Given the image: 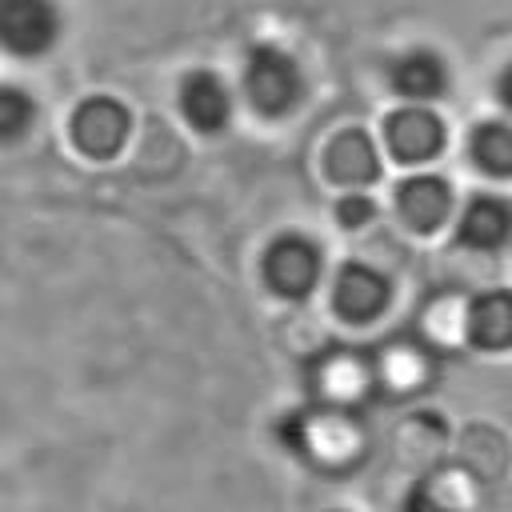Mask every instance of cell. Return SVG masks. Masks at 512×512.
Returning <instances> with one entry per match:
<instances>
[{
  "mask_svg": "<svg viewBox=\"0 0 512 512\" xmlns=\"http://www.w3.org/2000/svg\"><path fill=\"white\" fill-rule=\"evenodd\" d=\"M244 88H248L252 108H260L264 116H280L300 100L304 80H300V68L288 52H280L272 44H260V48L248 52Z\"/></svg>",
  "mask_w": 512,
  "mask_h": 512,
  "instance_id": "1",
  "label": "cell"
},
{
  "mask_svg": "<svg viewBox=\"0 0 512 512\" xmlns=\"http://www.w3.org/2000/svg\"><path fill=\"white\" fill-rule=\"evenodd\" d=\"M60 32V12L52 0H0V44L16 56H36L52 48Z\"/></svg>",
  "mask_w": 512,
  "mask_h": 512,
  "instance_id": "2",
  "label": "cell"
},
{
  "mask_svg": "<svg viewBox=\"0 0 512 512\" xmlns=\"http://www.w3.org/2000/svg\"><path fill=\"white\" fill-rule=\"evenodd\" d=\"M132 116L112 96H92L72 112V140L84 156H112L128 140Z\"/></svg>",
  "mask_w": 512,
  "mask_h": 512,
  "instance_id": "3",
  "label": "cell"
},
{
  "mask_svg": "<svg viewBox=\"0 0 512 512\" xmlns=\"http://www.w3.org/2000/svg\"><path fill=\"white\" fill-rule=\"evenodd\" d=\"M320 276V248L304 236H280L264 252V280L284 296H304Z\"/></svg>",
  "mask_w": 512,
  "mask_h": 512,
  "instance_id": "4",
  "label": "cell"
},
{
  "mask_svg": "<svg viewBox=\"0 0 512 512\" xmlns=\"http://www.w3.org/2000/svg\"><path fill=\"white\" fill-rule=\"evenodd\" d=\"M384 136H388V148L400 160H428L444 144V124L428 108H416L412 104V108H396L384 120Z\"/></svg>",
  "mask_w": 512,
  "mask_h": 512,
  "instance_id": "5",
  "label": "cell"
},
{
  "mask_svg": "<svg viewBox=\"0 0 512 512\" xmlns=\"http://www.w3.org/2000/svg\"><path fill=\"white\" fill-rule=\"evenodd\" d=\"M180 108L184 116L192 120V128L200 132H216L228 124V112H232V96H228V84L212 72H192L184 84H180Z\"/></svg>",
  "mask_w": 512,
  "mask_h": 512,
  "instance_id": "6",
  "label": "cell"
},
{
  "mask_svg": "<svg viewBox=\"0 0 512 512\" xmlns=\"http://www.w3.org/2000/svg\"><path fill=\"white\" fill-rule=\"evenodd\" d=\"M388 304V280L364 264H348L336 276V308L348 320H368Z\"/></svg>",
  "mask_w": 512,
  "mask_h": 512,
  "instance_id": "7",
  "label": "cell"
},
{
  "mask_svg": "<svg viewBox=\"0 0 512 512\" xmlns=\"http://www.w3.org/2000/svg\"><path fill=\"white\" fill-rule=\"evenodd\" d=\"M452 192L440 176H412L396 188V208L412 228H436L448 216Z\"/></svg>",
  "mask_w": 512,
  "mask_h": 512,
  "instance_id": "8",
  "label": "cell"
},
{
  "mask_svg": "<svg viewBox=\"0 0 512 512\" xmlns=\"http://www.w3.org/2000/svg\"><path fill=\"white\" fill-rule=\"evenodd\" d=\"M324 164L340 184H364V180L376 176V148H372L368 132L344 128V132L332 136V144L324 152Z\"/></svg>",
  "mask_w": 512,
  "mask_h": 512,
  "instance_id": "9",
  "label": "cell"
},
{
  "mask_svg": "<svg viewBox=\"0 0 512 512\" xmlns=\"http://www.w3.org/2000/svg\"><path fill=\"white\" fill-rule=\"evenodd\" d=\"M512 232V204L504 196H476L468 208H464V220H460V236L476 248H496L504 244Z\"/></svg>",
  "mask_w": 512,
  "mask_h": 512,
  "instance_id": "10",
  "label": "cell"
},
{
  "mask_svg": "<svg viewBox=\"0 0 512 512\" xmlns=\"http://www.w3.org/2000/svg\"><path fill=\"white\" fill-rule=\"evenodd\" d=\"M468 328L484 348L512 344V292H484L468 312Z\"/></svg>",
  "mask_w": 512,
  "mask_h": 512,
  "instance_id": "11",
  "label": "cell"
},
{
  "mask_svg": "<svg viewBox=\"0 0 512 512\" xmlns=\"http://www.w3.org/2000/svg\"><path fill=\"white\" fill-rule=\"evenodd\" d=\"M392 84L412 100H428L444 88V64H440L436 52L416 48V52H408L392 64Z\"/></svg>",
  "mask_w": 512,
  "mask_h": 512,
  "instance_id": "12",
  "label": "cell"
},
{
  "mask_svg": "<svg viewBox=\"0 0 512 512\" xmlns=\"http://www.w3.org/2000/svg\"><path fill=\"white\" fill-rule=\"evenodd\" d=\"M472 160L484 172L508 176L512 172V128L508 124H480L472 132Z\"/></svg>",
  "mask_w": 512,
  "mask_h": 512,
  "instance_id": "13",
  "label": "cell"
},
{
  "mask_svg": "<svg viewBox=\"0 0 512 512\" xmlns=\"http://www.w3.org/2000/svg\"><path fill=\"white\" fill-rule=\"evenodd\" d=\"M36 120V104L24 88L16 84H0V144L20 140Z\"/></svg>",
  "mask_w": 512,
  "mask_h": 512,
  "instance_id": "14",
  "label": "cell"
},
{
  "mask_svg": "<svg viewBox=\"0 0 512 512\" xmlns=\"http://www.w3.org/2000/svg\"><path fill=\"white\" fill-rule=\"evenodd\" d=\"M368 216H372V204H368L364 196H348V200H340V220H344L348 228L364 224Z\"/></svg>",
  "mask_w": 512,
  "mask_h": 512,
  "instance_id": "15",
  "label": "cell"
},
{
  "mask_svg": "<svg viewBox=\"0 0 512 512\" xmlns=\"http://www.w3.org/2000/svg\"><path fill=\"white\" fill-rule=\"evenodd\" d=\"M500 100H504V104L512 108V64H508V68L500 72Z\"/></svg>",
  "mask_w": 512,
  "mask_h": 512,
  "instance_id": "16",
  "label": "cell"
}]
</instances>
